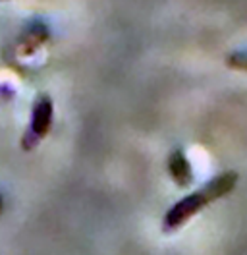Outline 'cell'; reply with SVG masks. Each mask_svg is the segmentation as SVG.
Returning <instances> with one entry per match:
<instances>
[{
	"label": "cell",
	"mask_w": 247,
	"mask_h": 255,
	"mask_svg": "<svg viewBox=\"0 0 247 255\" xmlns=\"http://www.w3.org/2000/svg\"><path fill=\"white\" fill-rule=\"evenodd\" d=\"M238 184V174L234 170L222 172L216 178H213L209 184H205L199 191H193L189 195H185L182 201H178L174 207L170 209L162 221V228L166 232L178 230L182 224H185L193 215H197L201 209L207 207L209 203H213L216 199L228 195Z\"/></svg>",
	"instance_id": "1"
},
{
	"label": "cell",
	"mask_w": 247,
	"mask_h": 255,
	"mask_svg": "<svg viewBox=\"0 0 247 255\" xmlns=\"http://www.w3.org/2000/svg\"><path fill=\"white\" fill-rule=\"evenodd\" d=\"M50 126H52V101H50V97L41 95L33 107L29 129L23 137V149H27V151L33 149L48 133Z\"/></svg>",
	"instance_id": "2"
},
{
	"label": "cell",
	"mask_w": 247,
	"mask_h": 255,
	"mask_svg": "<svg viewBox=\"0 0 247 255\" xmlns=\"http://www.w3.org/2000/svg\"><path fill=\"white\" fill-rule=\"evenodd\" d=\"M48 39V29H46L45 23L41 21H33L25 27V31L19 35L17 39V48H19V54L27 56V54H33L37 48L41 47Z\"/></svg>",
	"instance_id": "3"
},
{
	"label": "cell",
	"mask_w": 247,
	"mask_h": 255,
	"mask_svg": "<svg viewBox=\"0 0 247 255\" xmlns=\"http://www.w3.org/2000/svg\"><path fill=\"white\" fill-rule=\"evenodd\" d=\"M168 172L180 188H187L193 182V168L184 155V151H180V149H176L168 157Z\"/></svg>",
	"instance_id": "4"
},
{
	"label": "cell",
	"mask_w": 247,
	"mask_h": 255,
	"mask_svg": "<svg viewBox=\"0 0 247 255\" xmlns=\"http://www.w3.org/2000/svg\"><path fill=\"white\" fill-rule=\"evenodd\" d=\"M226 64L232 70H242L247 72V50H236L226 58Z\"/></svg>",
	"instance_id": "5"
},
{
	"label": "cell",
	"mask_w": 247,
	"mask_h": 255,
	"mask_svg": "<svg viewBox=\"0 0 247 255\" xmlns=\"http://www.w3.org/2000/svg\"><path fill=\"white\" fill-rule=\"evenodd\" d=\"M0 213H2V197H0Z\"/></svg>",
	"instance_id": "6"
}]
</instances>
